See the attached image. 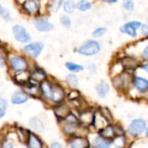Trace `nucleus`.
<instances>
[{"label": "nucleus", "instance_id": "obj_1", "mask_svg": "<svg viewBox=\"0 0 148 148\" xmlns=\"http://www.w3.org/2000/svg\"><path fill=\"white\" fill-rule=\"evenodd\" d=\"M58 125L62 130V133L67 138L73 135H82L81 132L85 128L81 125L78 115L75 114L73 110L64 120L59 122Z\"/></svg>", "mask_w": 148, "mask_h": 148}, {"label": "nucleus", "instance_id": "obj_2", "mask_svg": "<svg viewBox=\"0 0 148 148\" xmlns=\"http://www.w3.org/2000/svg\"><path fill=\"white\" fill-rule=\"evenodd\" d=\"M6 61L9 69L13 74L30 70L29 62L28 59L23 56L18 55L16 53H9L7 55Z\"/></svg>", "mask_w": 148, "mask_h": 148}, {"label": "nucleus", "instance_id": "obj_3", "mask_svg": "<svg viewBox=\"0 0 148 148\" xmlns=\"http://www.w3.org/2000/svg\"><path fill=\"white\" fill-rule=\"evenodd\" d=\"M147 127V124L144 119L136 118L130 121V123L127 127V133L131 137L138 138V137L141 136L143 134H145Z\"/></svg>", "mask_w": 148, "mask_h": 148}, {"label": "nucleus", "instance_id": "obj_4", "mask_svg": "<svg viewBox=\"0 0 148 148\" xmlns=\"http://www.w3.org/2000/svg\"><path fill=\"white\" fill-rule=\"evenodd\" d=\"M101 44L96 40H88L80 45L77 49V53L84 56H93L101 51Z\"/></svg>", "mask_w": 148, "mask_h": 148}, {"label": "nucleus", "instance_id": "obj_5", "mask_svg": "<svg viewBox=\"0 0 148 148\" xmlns=\"http://www.w3.org/2000/svg\"><path fill=\"white\" fill-rule=\"evenodd\" d=\"M66 94H67V92L65 91V88L60 83L54 82L52 93H51V96H50L49 104L51 107H53L54 105L66 101H65L66 100Z\"/></svg>", "mask_w": 148, "mask_h": 148}, {"label": "nucleus", "instance_id": "obj_6", "mask_svg": "<svg viewBox=\"0 0 148 148\" xmlns=\"http://www.w3.org/2000/svg\"><path fill=\"white\" fill-rule=\"evenodd\" d=\"M44 44L41 42H32L26 43L23 48V54L30 59H36L42 52Z\"/></svg>", "mask_w": 148, "mask_h": 148}, {"label": "nucleus", "instance_id": "obj_7", "mask_svg": "<svg viewBox=\"0 0 148 148\" xmlns=\"http://www.w3.org/2000/svg\"><path fill=\"white\" fill-rule=\"evenodd\" d=\"M132 81L133 77L131 76V75L127 72H123L114 76V78L113 79V85L116 89L120 91H124L129 88L130 85L132 84Z\"/></svg>", "mask_w": 148, "mask_h": 148}, {"label": "nucleus", "instance_id": "obj_8", "mask_svg": "<svg viewBox=\"0 0 148 148\" xmlns=\"http://www.w3.org/2000/svg\"><path fill=\"white\" fill-rule=\"evenodd\" d=\"M12 35L15 40L20 43H29L31 42V36L27 31V29L20 24H15L12 27Z\"/></svg>", "mask_w": 148, "mask_h": 148}, {"label": "nucleus", "instance_id": "obj_9", "mask_svg": "<svg viewBox=\"0 0 148 148\" xmlns=\"http://www.w3.org/2000/svg\"><path fill=\"white\" fill-rule=\"evenodd\" d=\"M52 111H53V114H55V117L57 122L59 123L72 112V108L69 105V103L63 101L62 103L54 105L52 107Z\"/></svg>", "mask_w": 148, "mask_h": 148}, {"label": "nucleus", "instance_id": "obj_10", "mask_svg": "<svg viewBox=\"0 0 148 148\" xmlns=\"http://www.w3.org/2000/svg\"><path fill=\"white\" fill-rule=\"evenodd\" d=\"M21 8L29 16H37L41 13V4L39 0H23Z\"/></svg>", "mask_w": 148, "mask_h": 148}, {"label": "nucleus", "instance_id": "obj_11", "mask_svg": "<svg viewBox=\"0 0 148 148\" xmlns=\"http://www.w3.org/2000/svg\"><path fill=\"white\" fill-rule=\"evenodd\" d=\"M69 148H87L90 147V140L84 135H73L67 138Z\"/></svg>", "mask_w": 148, "mask_h": 148}, {"label": "nucleus", "instance_id": "obj_12", "mask_svg": "<svg viewBox=\"0 0 148 148\" xmlns=\"http://www.w3.org/2000/svg\"><path fill=\"white\" fill-rule=\"evenodd\" d=\"M95 114V111L89 108H86L84 109L78 111L77 115H78L81 125L88 128L92 127L93 122H94Z\"/></svg>", "mask_w": 148, "mask_h": 148}, {"label": "nucleus", "instance_id": "obj_13", "mask_svg": "<svg viewBox=\"0 0 148 148\" xmlns=\"http://www.w3.org/2000/svg\"><path fill=\"white\" fill-rule=\"evenodd\" d=\"M25 145V148H45V144L42 139L38 135V134L29 131L27 138L23 143Z\"/></svg>", "mask_w": 148, "mask_h": 148}, {"label": "nucleus", "instance_id": "obj_14", "mask_svg": "<svg viewBox=\"0 0 148 148\" xmlns=\"http://www.w3.org/2000/svg\"><path fill=\"white\" fill-rule=\"evenodd\" d=\"M53 84H54V81H51L48 78L47 80L42 82L38 85L40 90V99L44 102H47L48 104L51 96Z\"/></svg>", "mask_w": 148, "mask_h": 148}, {"label": "nucleus", "instance_id": "obj_15", "mask_svg": "<svg viewBox=\"0 0 148 148\" xmlns=\"http://www.w3.org/2000/svg\"><path fill=\"white\" fill-rule=\"evenodd\" d=\"M141 23L139 21H131L123 24L120 28V31L126 35H128L131 37H136L138 36V29L141 26Z\"/></svg>", "mask_w": 148, "mask_h": 148}, {"label": "nucleus", "instance_id": "obj_16", "mask_svg": "<svg viewBox=\"0 0 148 148\" xmlns=\"http://www.w3.org/2000/svg\"><path fill=\"white\" fill-rule=\"evenodd\" d=\"M30 96L25 92L24 89H18L16 90L10 96V103L12 105L19 106L27 103L29 100Z\"/></svg>", "mask_w": 148, "mask_h": 148}, {"label": "nucleus", "instance_id": "obj_17", "mask_svg": "<svg viewBox=\"0 0 148 148\" xmlns=\"http://www.w3.org/2000/svg\"><path fill=\"white\" fill-rule=\"evenodd\" d=\"M33 23L36 29L39 32H49L54 29L53 23L50 21H49V19L43 16H39L35 18Z\"/></svg>", "mask_w": 148, "mask_h": 148}, {"label": "nucleus", "instance_id": "obj_18", "mask_svg": "<svg viewBox=\"0 0 148 148\" xmlns=\"http://www.w3.org/2000/svg\"><path fill=\"white\" fill-rule=\"evenodd\" d=\"M132 85L134 89L141 95L148 94V80L141 76H134Z\"/></svg>", "mask_w": 148, "mask_h": 148}, {"label": "nucleus", "instance_id": "obj_19", "mask_svg": "<svg viewBox=\"0 0 148 148\" xmlns=\"http://www.w3.org/2000/svg\"><path fill=\"white\" fill-rule=\"evenodd\" d=\"M28 126L29 127V130H31L32 132H35L36 134H42L45 131V124L42 121V120H41L39 117L36 116H33L31 118H29V121H28Z\"/></svg>", "mask_w": 148, "mask_h": 148}, {"label": "nucleus", "instance_id": "obj_20", "mask_svg": "<svg viewBox=\"0 0 148 148\" xmlns=\"http://www.w3.org/2000/svg\"><path fill=\"white\" fill-rule=\"evenodd\" d=\"M90 147L92 148H112L113 141L97 134L90 140Z\"/></svg>", "mask_w": 148, "mask_h": 148}, {"label": "nucleus", "instance_id": "obj_21", "mask_svg": "<svg viewBox=\"0 0 148 148\" xmlns=\"http://www.w3.org/2000/svg\"><path fill=\"white\" fill-rule=\"evenodd\" d=\"M13 81L16 84L23 88L30 81V70L15 73L13 75Z\"/></svg>", "mask_w": 148, "mask_h": 148}, {"label": "nucleus", "instance_id": "obj_22", "mask_svg": "<svg viewBox=\"0 0 148 148\" xmlns=\"http://www.w3.org/2000/svg\"><path fill=\"white\" fill-rule=\"evenodd\" d=\"M97 134H99L100 136H101L103 138H106V139H108V140H113L116 136L114 125L112 124V123H108L105 127L98 129L97 130Z\"/></svg>", "mask_w": 148, "mask_h": 148}, {"label": "nucleus", "instance_id": "obj_23", "mask_svg": "<svg viewBox=\"0 0 148 148\" xmlns=\"http://www.w3.org/2000/svg\"><path fill=\"white\" fill-rule=\"evenodd\" d=\"M49 78L47 73L41 68H35L33 70H30V80L37 84L47 80Z\"/></svg>", "mask_w": 148, "mask_h": 148}, {"label": "nucleus", "instance_id": "obj_24", "mask_svg": "<svg viewBox=\"0 0 148 148\" xmlns=\"http://www.w3.org/2000/svg\"><path fill=\"white\" fill-rule=\"evenodd\" d=\"M95 91H96V94L97 95L99 96V98L101 99H103L105 98L108 94L109 93L110 91V87L108 85V82H101L100 83H98L95 87Z\"/></svg>", "mask_w": 148, "mask_h": 148}, {"label": "nucleus", "instance_id": "obj_25", "mask_svg": "<svg viewBox=\"0 0 148 148\" xmlns=\"http://www.w3.org/2000/svg\"><path fill=\"white\" fill-rule=\"evenodd\" d=\"M113 147L115 148H125L127 144V140L126 135L115 136L113 140Z\"/></svg>", "mask_w": 148, "mask_h": 148}, {"label": "nucleus", "instance_id": "obj_26", "mask_svg": "<svg viewBox=\"0 0 148 148\" xmlns=\"http://www.w3.org/2000/svg\"><path fill=\"white\" fill-rule=\"evenodd\" d=\"M65 81L67 84L72 88H75L79 85V78L74 73H69V75H67L65 77Z\"/></svg>", "mask_w": 148, "mask_h": 148}, {"label": "nucleus", "instance_id": "obj_27", "mask_svg": "<svg viewBox=\"0 0 148 148\" xmlns=\"http://www.w3.org/2000/svg\"><path fill=\"white\" fill-rule=\"evenodd\" d=\"M97 112L108 122V123H112L114 121V116L111 113V111L106 108V107H100L97 109Z\"/></svg>", "mask_w": 148, "mask_h": 148}, {"label": "nucleus", "instance_id": "obj_28", "mask_svg": "<svg viewBox=\"0 0 148 148\" xmlns=\"http://www.w3.org/2000/svg\"><path fill=\"white\" fill-rule=\"evenodd\" d=\"M65 68L70 73H74V74L82 72L84 69V67L82 65L78 64V63H75V62H67L65 63Z\"/></svg>", "mask_w": 148, "mask_h": 148}, {"label": "nucleus", "instance_id": "obj_29", "mask_svg": "<svg viewBox=\"0 0 148 148\" xmlns=\"http://www.w3.org/2000/svg\"><path fill=\"white\" fill-rule=\"evenodd\" d=\"M63 11L67 14H73L75 10V3L74 0H65L62 4Z\"/></svg>", "mask_w": 148, "mask_h": 148}, {"label": "nucleus", "instance_id": "obj_30", "mask_svg": "<svg viewBox=\"0 0 148 148\" xmlns=\"http://www.w3.org/2000/svg\"><path fill=\"white\" fill-rule=\"evenodd\" d=\"M75 8L80 11H87L92 8V3L88 0H79L75 3Z\"/></svg>", "mask_w": 148, "mask_h": 148}, {"label": "nucleus", "instance_id": "obj_31", "mask_svg": "<svg viewBox=\"0 0 148 148\" xmlns=\"http://www.w3.org/2000/svg\"><path fill=\"white\" fill-rule=\"evenodd\" d=\"M81 97H82V96H81V93H80L77 89H75V88L70 89V90L66 94V99L68 100L69 102L74 101H75V100H78V99H80Z\"/></svg>", "mask_w": 148, "mask_h": 148}, {"label": "nucleus", "instance_id": "obj_32", "mask_svg": "<svg viewBox=\"0 0 148 148\" xmlns=\"http://www.w3.org/2000/svg\"><path fill=\"white\" fill-rule=\"evenodd\" d=\"M0 16L6 22H11L12 20L10 12L7 9H5L1 3H0Z\"/></svg>", "mask_w": 148, "mask_h": 148}, {"label": "nucleus", "instance_id": "obj_33", "mask_svg": "<svg viewBox=\"0 0 148 148\" xmlns=\"http://www.w3.org/2000/svg\"><path fill=\"white\" fill-rule=\"evenodd\" d=\"M65 0H51L50 1V10L53 12H58L62 7Z\"/></svg>", "mask_w": 148, "mask_h": 148}, {"label": "nucleus", "instance_id": "obj_34", "mask_svg": "<svg viewBox=\"0 0 148 148\" xmlns=\"http://www.w3.org/2000/svg\"><path fill=\"white\" fill-rule=\"evenodd\" d=\"M60 23L61 25H62L64 28L66 29H69L71 27V24H72V21H71V18L68 15H62L60 16Z\"/></svg>", "mask_w": 148, "mask_h": 148}, {"label": "nucleus", "instance_id": "obj_35", "mask_svg": "<svg viewBox=\"0 0 148 148\" xmlns=\"http://www.w3.org/2000/svg\"><path fill=\"white\" fill-rule=\"evenodd\" d=\"M107 32V29L105 27H97L93 32H92V36L95 38H99L102 36L105 35V33Z\"/></svg>", "mask_w": 148, "mask_h": 148}, {"label": "nucleus", "instance_id": "obj_36", "mask_svg": "<svg viewBox=\"0 0 148 148\" xmlns=\"http://www.w3.org/2000/svg\"><path fill=\"white\" fill-rule=\"evenodd\" d=\"M122 7L127 11H132L134 9V2L133 0H123Z\"/></svg>", "mask_w": 148, "mask_h": 148}, {"label": "nucleus", "instance_id": "obj_37", "mask_svg": "<svg viewBox=\"0 0 148 148\" xmlns=\"http://www.w3.org/2000/svg\"><path fill=\"white\" fill-rule=\"evenodd\" d=\"M1 147L2 148H16L15 144L11 140H9L7 138L3 139L1 143Z\"/></svg>", "mask_w": 148, "mask_h": 148}, {"label": "nucleus", "instance_id": "obj_38", "mask_svg": "<svg viewBox=\"0 0 148 148\" xmlns=\"http://www.w3.org/2000/svg\"><path fill=\"white\" fill-rule=\"evenodd\" d=\"M8 106H9V102H8L7 99L0 96V108H3V109L7 110Z\"/></svg>", "mask_w": 148, "mask_h": 148}, {"label": "nucleus", "instance_id": "obj_39", "mask_svg": "<svg viewBox=\"0 0 148 148\" xmlns=\"http://www.w3.org/2000/svg\"><path fill=\"white\" fill-rule=\"evenodd\" d=\"M7 64L6 57L3 56V54L0 51V68H4Z\"/></svg>", "mask_w": 148, "mask_h": 148}, {"label": "nucleus", "instance_id": "obj_40", "mask_svg": "<svg viewBox=\"0 0 148 148\" xmlns=\"http://www.w3.org/2000/svg\"><path fill=\"white\" fill-rule=\"evenodd\" d=\"M140 31H141V34L143 35V36H148V25L147 24H145V23H143V24H141V26H140Z\"/></svg>", "mask_w": 148, "mask_h": 148}, {"label": "nucleus", "instance_id": "obj_41", "mask_svg": "<svg viewBox=\"0 0 148 148\" xmlns=\"http://www.w3.org/2000/svg\"><path fill=\"white\" fill-rule=\"evenodd\" d=\"M88 71H89V73H90L91 75H95V74H96V72H97V67H96V65L94 64V63L89 64L88 67Z\"/></svg>", "mask_w": 148, "mask_h": 148}, {"label": "nucleus", "instance_id": "obj_42", "mask_svg": "<svg viewBox=\"0 0 148 148\" xmlns=\"http://www.w3.org/2000/svg\"><path fill=\"white\" fill-rule=\"evenodd\" d=\"M49 148H64L62 144L59 141H52L49 144Z\"/></svg>", "mask_w": 148, "mask_h": 148}, {"label": "nucleus", "instance_id": "obj_43", "mask_svg": "<svg viewBox=\"0 0 148 148\" xmlns=\"http://www.w3.org/2000/svg\"><path fill=\"white\" fill-rule=\"evenodd\" d=\"M141 56L142 58H144L145 60H148V46H147L143 51H142V54H141Z\"/></svg>", "mask_w": 148, "mask_h": 148}, {"label": "nucleus", "instance_id": "obj_44", "mask_svg": "<svg viewBox=\"0 0 148 148\" xmlns=\"http://www.w3.org/2000/svg\"><path fill=\"white\" fill-rule=\"evenodd\" d=\"M6 112H7V110L3 109V108H0V120L5 117V115H6Z\"/></svg>", "mask_w": 148, "mask_h": 148}, {"label": "nucleus", "instance_id": "obj_45", "mask_svg": "<svg viewBox=\"0 0 148 148\" xmlns=\"http://www.w3.org/2000/svg\"><path fill=\"white\" fill-rule=\"evenodd\" d=\"M144 71H146L147 73L148 74V62H145V63H143L142 65H141V67H140Z\"/></svg>", "mask_w": 148, "mask_h": 148}, {"label": "nucleus", "instance_id": "obj_46", "mask_svg": "<svg viewBox=\"0 0 148 148\" xmlns=\"http://www.w3.org/2000/svg\"><path fill=\"white\" fill-rule=\"evenodd\" d=\"M104 3H117L118 0H101Z\"/></svg>", "mask_w": 148, "mask_h": 148}, {"label": "nucleus", "instance_id": "obj_47", "mask_svg": "<svg viewBox=\"0 0 148 148\" xmlns=\"http://www.w3.org/2000/svg\"><path fill=\"white\" fill-rule=\"evenodd\" d=\"M145 134H146V137H147V138H148V126H147V129H146Z\"/></svg>", "mask_w": 148, "mask_h": 148}, {"label": "nucleus", "instance_id": "obj_48", "mask_svg": "<svg viewBox=\"0 0 148 148\" xmlns=\"http://www.w3.org/2000/svg\"><path fill=\"white\" fill-rule=\"evenodd\" d=\"M87 148H92L91 147H87Z\"/></svg>", "mask_w": 148, "mask_h": 148}, {"label": "nucleus", "instance_id": "obj_49", "mask_svg": "<svg viewBox=\"0 0 148 148\" xmlns=\"http://www.w3.org/2000/svg\"><path fill=\"white\" fill-rule=\"evenodd\" d=\"M21 148H25V147H21Z\"/></svg>", "mask_w": 148, "mask_h": 148}, {"label": "nucleus", "instance_id": "obj_50", "mask_svg": "<svg viewBox=\"0 0 148 148\" xmlns=\"http://www.w3.org/2000/svg\"><path fill=\"white\" fill-rule=\"evenodd\" d=\"M0 148H2V147H1V146H0Z\"/></svg>", "mask_w": 148, "mask_h": 148}]
</instances>
